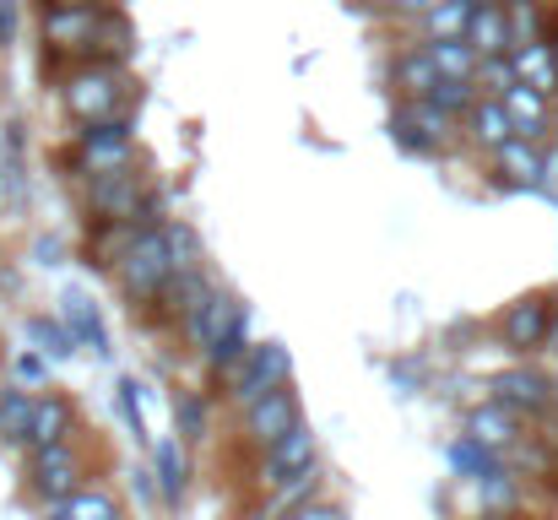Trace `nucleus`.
<instances>
[{"label": "nucleus", "instance_id": "412c9836", "mask_svg": "<svg viewBox=\"0 0 558 520\" xmlns=\"http://www.w3.org/2000/svg\"><path fill=\"white\" fill-rule=\"evenodd\" d=\"M477 11H483V0H439L428 11V44H461L472 33Z\"/></svg>", "mask_w": 558, "mask_h": 520}, {"label": "nucleus", "instance_id": "0eeeda50", "mask_svg": "<svg viewBox=\"0 0 558 520\" xmlns=\"http://www.w3.org/2000/svg\"><path fill=\"white\" fill-rule=\"evenodd\" d=\"M548 331H554V304L548 299H521V304H510L505 310V321H499V337L510 352H537V347H548Z\"/></svg>", "mask_w": 558, "mask_h": 520}, {"label": "nucleus", "instance_id": "72a5a7b5", "mask_svg": "<svg viewBox=\"0 0 558 520\" xmlns=\"http://www.w3.org/2000/svg\"><path fill=\"white\" fill-rule=\"evenodd\" d=\"M423 104H434L439 114H461V109L472 114V104H477V98H472V82H445V76H439V82H434V93H428Z\"/></svg>", "mask_w": 558, "mask_h": 520}, {"label": "nucleus", "instance_id": "b1692460", "mask_svg": "<svg viewBox=\"0 0 558 520\" xmlns=\"http://www.w3.org/2000/svg\"><path fill=\"white\" fill-rule=\"evenodd\" d=\"M428 60H434V71L445 76V82H477V49L461 38V44H428Z\"/></svg>", "mask_w": 558, "mask_h": 520}, {"label": "nucleus", "instance_id": "a18cd8bd", "mask_svg": "<svg viewBox=\"0 0 558 520\" xmlns=\"http://www.w3.org/2000/svg\"><path fill=\"white\" fill-rule=\"evenodd\" d=\"M548 49H554V65H558V33H554V38H548Z\"/></svg>", "mask_w": 558, "mask_h": 520}, {"label": "nucleus", "instance_id": "f704fd0d", "mask_svg": "<svg viewBox=\"0 0 558 520\" xmlns=\"http://www.w3.org/2000/svg\"><path fill=\"white\" fill-rule=\"evenodd\" d=\"M93 49H98V55H125V49H131V22H125L120 11H104Z\"/></svg>", "mask_w": 558, "mask_h": 520}, {"label": "nucleus", "instance_id": "e433bc0d", "mask_svg": "<svg viewBox=\"0 0 558 520\" xmlns=\"http://www.w3.org/2000/svg\"><path fill=\"white\" fill-rule=\"evenodd\" d=\"M136 390H142L136 379H120V412H125L131 434H136V439H147V423H142V396H136Z\"/></svg>", "mask_w": 558, "mask_h": 520}, {"label": "nucleus", "instance_id": "6e6552de", "mask_svg": "<svg viewBox=\"0 0 558 520\" xmlns=\"http://www.w3.org/2000/svg\"><path fill=\"white\" fill-rule=\"evenodd\" d=\"M299 428V401H293V390H271V396H260L255 407H244V434L260 445V450H271L277 439H288Z\"/></svg>", "mask_w": 558, "mask_h": 520}, {"label": "nucleus", "instance_id": "dca6fc26", "mask_svg": "<svg viewBox=\"0 0 558 520\" xmlns=\"http://www.w3.org/2000/svg\"><path fill=\"white\" fill-rule=\"evenodd\" d=\"M499 104H505V114H510V125H515L521 142L548 136V98H543V93H532V87H510Z\"/></svg>", "mask_w": 558, "mask_h": 520}, {"label": "nucleus", "instance_id": "423d86ee", "mask_svg": "<svg viewBox=\"0 0 558 520\" xmlns=\"http://www.w3.org/2000/svg\"><path fill=\"white\" fill-rule=\"evenodd\" d=\"M33 494L49 499V505H65L82 494V461L71 445H54V450H38L33 461Z\"/></svg>", "mask_w": 558, "mask_h": 520}, {"label": "nucleus", "instance_id": "79ce46f5", "mask_svg": "<svg viewBox=\"0 0 558 520\" xmlns=\"http://www.w3.org/2000/svg\"><path fill=\"white\" fill-rule=\"evenodd\" d=\"M390 5H396V11H407V16H428L439 0H390Z\"/></svg>", "mask_w": 558, "mask_h": 520}, {"label": "nucleus", "instance_id": "f3484780", "mask_svg": "<svg viewBox=\"0 0 558 520\" xmlns=\"http://www.w3.org/2000/svg\"><path fill=\"white\" fill-rule=\"evenodd\" d=\"M71 439V401L65 396H44L33 407V428H27V445L33 450H54Z\"/></svg>", "mask_w": 558, "mask_h": 520}, {"label": "nucleus", "instance_id": "f03ea898", "mask_svg": "<svg viewBox=\"0 0 558 520\" xmlns=\"http://www.w3.org/2000/svg\"><path fill=\"white\" fill-rule=\"evenodd\" d=\"M288 368H293V352L282 342H266V347H250V358L228 374V396L239 401V407H255L260 396H271V390H282V379H288Z\"/></svg>", "mask_w": 558, "mask_h": 520}, {"label": "nucleus", "instance_id": "bb28decb", "mask_svg": "<svg viewBox=\"0 0 558 520\" xmlns=\"http://www.w3.org/2000/svg\"><path fill=\"white\" fill-rule=\"evenodd\" d=\"M477 499H483L488 516H510V510L521 505V477H515L510 467H499V472H488V477L477 483Z\"/></svg>", "mask_w": 558, "mask_h": 520}, {"label": "nucleus", "instance_id": "c756f323", "mask_svg": "<svg viewBox=\"0 0 558 520\" xmlns=\"http://www.w3.org/2000/svg\"><path fill=\"white\" fill-rule=\"evenodd\" d=\"M450 467H456L461 477H472V483H483L488 472H499V456H494V450H483L477 439H466V434H461V439L450 445Z\"/></svg>", "mask_w": 558, "mask_h": 520}, {"label": "nucleus", "instance_id": "9d476101", "mask_svg": "<svg viewBox=\"0 0 558 520\" xmlns=\"http://www.w3.org/2000/svg\"><path fill=\"white\" fill-rule=\"evenodd\" d=\"M125 153H131V120H104V125H87L82 131V158L93 164L98 173L125 169Z\"/></svg>", "mask_w": 558, "mask_h": 520}, {"label": "nucleus", "instance_id": "1a4fd4ad", "mask_svg": "<svg viewBox=\"0 0 558 520\" xmlns=\"http://www.w3.org/2000/svg\"><path fill=\"white\" fill-rule=\"evenodd\" d=\"M390 136L407 147V153H445L450 142V114H439L434 104H407L390 125Z\"/></svg>", "mask_w": 558, "mask_h": 520}, {"label": "nucleus", "instance_id": "c85d7f7f", "mask_svg": "<svg viewBox=\"0 0 558 520\" xmlns=\"http://www.w3.org/2000/svg\"><path fill=\"white\" fill-rule=\"evenodd\" d=\"M244 358H250V310H239V321L228 326V337H222V342L206 352V363H211V368H228V374H233V368H239Z\"/></svg>", "mask_w": 558, "mask_h": 520}, {"label": "nucleus", "instance_id": "4c0bfd02", "mask_svg": "<svg viewBox=\"0 0 558 520\" xmlns=\"http://www.w3.org/2000/svg\"><path fill=\"white\" fill-rule=\"evenodd\" d=\"M293 520H348V510H342V505H331V499H315V505H304Z\"/></svg>", "mask_w": 558, "mask_h": 520}, {"label": "nucleus", "instance_id": "c03bdc74", "mask_svg": "<svg viewBox=\"0 0 558 520\" xmlns=\"http://www.w3.org/2000/svg\"><path fill=\"white\" fill-rule=\"evenodd\" d=\"M548 347H554V352H558V315H554V331H548Z\"/></svg>", "mask_w": 558, "mask_h": 520}, {"label": "nucleus", "instance_id": "473e14b6", "mask_svg": "<svg viewBox=\"0 0 558 520\" xmlns=\"http://www.w3.org/2000/svg\"><path fill=\"white\" fill-rule=\"evenodd\" d=\"M174 423H180V439H190V445L206 439V401H201L195 390H180V396H174Z\"/></svg>", "mask_w": 558, "mask_h": 520}, {"label": "nucleus", "instance_id": "6ab92c4d", "mask_svg": "<svg viewBox=\"0 0 558 520\" xmlns=\"http://www.w3.org/2000/svg\"><path fill=\"white\" fill-rule=\"evenodd\" d=\"M60 315H65V326H71V342H76V347H87V352H98V358L109 352L104 321H98V310L87 304V293H76V288H71V293L60 299Z\"/></svg>", "mask_w": 558, "mask_h": 520}, {"label": "nucleus", "instance_id": "a878e982", "mask_svg": "<svg viewBox=\"0 0 558 520\" xmlns=\"http://www.w3.org/2000/svg\"><path fill=\"white\" fill-rule=\"evenodd\" d=\"M434 82H439V71H434L428 49H417V55H401V60H396V87H401L412 104H423V98L434 93Z\"/></svg>", "mask_w": 558, "mask_h": 520}, {"label": "nucleus", "instance_id": "9b49d317", "mask_svg": "<svg viewBox=\"0 0 558 520\" xmlns=\"http://www.w3.org/2000/svg\"><path fill=\"white\" fill-rule=\"evenodd\" d=\"M104 11L98 5H76V11H44V44L54 49H93Z\"/></svg>", "mask_w": 558, "mask_h": 520}, {"label": "nucleus", "instance_id": "a19ab883", "mask_svg": "<svg viewBox=\"0 0 558 520\" xmlns=\"http://www.w3.org/2000/svg\"><path fill=\"white\" fill-rule=\"evenodd\" d=\"M16 38V0H0V44Z\"/></svg>", "mask_w": 558, "mask_h": 520}, {"label": "nucleus", "instance_id": "2f4dec72", "mask_svg": "<svg viewBox=\"0 0 558 520\" xmlns=\"http://www.w3.org/2000/svg\"><path fill=\"white\" fill-rule=\"evenodd\" d=\"M60 516L65 520H120V505H114L104 488H82L76 499L60 505Z\"/></svg>", "mask_w": 558, "mask_h": 520}, {"label": "nucleus", "instance_id": "f257e3e1", "mask_svg": "<svg viewBox=\"0 0 558 520\" xmlns=\"http://www.w3.org/2000/svg\"><path fill=\"white\" fill-rule=\"evenodd\" d=\"M120 277L131 299H158L174 277V250H169V228H142L131 233L125 255H120Z\"/></svg>", "mask_w": 558, "mask_h": 520}, {"label": "nucleus", "instance_id": "aec40b11", "mask_svg": "<svg viewBox=\"0 0 558 520\" xmlns=\"http://www.w3.org/2000/svg\"><path fill=\"white\" fill-rule=\"evenodd\" d=\"M494 158H499V179H505L510 190H537V184H543V153H537L532 142L515 136V142L499 147Z\"/></svg>", "mask_w": 558, "mask_h": 520}, {"label": "nucleus", "instance_id": "58836bf2", "mask_svg": "<svg viewBox=\"0 0 558 520\" xmlns=\"http://www.w3.org/2000/svg\"><path fill=\"white\" fill-rule=\"evenodd\" d=\"M537 190H543L548 201H558V147L543 153V184H537Z\"/></svg>", "mask_w": 558, "mask_h": 520}, {"label": "nucleus", "instance_id": "7c9ffc66", "mask_svg": "<svg viewBox=\"0 0 558 520\" xmlns=\"http://www.w3.org/2000/svg\"><path fill=\"white\" fill-rule=\"evenodd\" d=\"M33 396H22V390H5V401H0V434L5 439H22L27 445V428H33Z\"/></svg>", "mask_w": 558, "mask_h": 520}, {"label": "nucleus", "instance_id": "5701e85b", "mask_svg": "<svg viewBox=\"0 0 558 520\" xmlns=\"http://www.w3.org/2000/svg\"><path fill=\"white\" fill-rule=\"evenodd\" d=\"M472 142H477V147H488V153H499V147H510V142H515V125H510V114H505V104H499V98L472 104Z\"/></svg>", "mask_w": 558, "mask_h": 520}, {"label": "nucleus", "instance_id": "39448f33", "mask_svg": "<svg viewBox=\"0 0 558 520\" xmlns=\"http://www.w3.org/2000/svg\"><path fill=\"white\" fill-rule=\"evenodd\" d=\"M304 472H315V428L299 423L288 439H277V445L266 450V461H260V488L277 494L282 483H293V477H304Z\"/></svg>", "mask_w": 558, "mask_h": 520}, {"label": "nucleus", "instance_id": "393cba45", "mask_svg": "<svg viewBox=\"0 0 558 520\" xmlns=\"http://www.w3.org/2000/svg\"><path fill=\"white\" fill-rule=\"evenodd\" d=\"M505 22H510V55L515 49H532V44H548L543 38V5L537 0H505Z\"/></svg>", "mask_w": 558, "mask_h": 520}, {"label": "nucleus", "instance_id": "f8f14e48", "mask_svg": "<svg viewBox=\"0 0 558 520\" xmlns=\"http://www.w3.org/2000/svg\"><path fill=\"white\" fill-rule=\"evenodd\" d=\"M466 439H477L483 450L505 456V450H515V445H521V418H515L510 407L488 401V407H477V412L466 418Z\"/></svg>", "mask_w": 558, "mask_h": 520}, {"label": "nucleus", "instance_id": "ddd939ff", "mask_svg": "<svg viewBox=\"0 0 558 520\" xmlns=\"http://www.w3.org/2000/svg\"><path fill=\"white\" fill-rule=\"evenodd\" d=\"M239 310H244L239 299H228V293H211V299H206V304L190 315V337H195V347H201V352H211V347L228 337V326L239 321Z\"/></svg>", "mask_w": 558, "mask_h": 520}, {"label": "nucleus", "instance_id": "c9c22d12", "mask_svg": "<svg viewBox=\"0 0 558 520\" xmlns=\"http://www.w3.org/2000/svg\"><path fill=\"white\" fill-rule=\"evenodd\" d=\"M477 82H483L494 98H505L510 87H521V76H515V60H510V55H499V60H483V65H477Z\"/></svg>", "mask_w": 558, "mask_h": 520}, {"label": "nucleus", "instance_id": "7ed1b4c3", "mask_svg": "<svg viewBox=\"0 0 558 520\" xmlns=\"http://www.w3.org/2000/svg\"><path fill=\"white\" fill-rule=\"evenodd\" d=\"M65 109H71L82 125L114 120V109H120V82H114V71H104V65L76 71V76L65 82Z\"/></svg>", "mask_w": 558, "mask_h": 520}, {"label": "nucleus", "instance_id": "4be33fe9", "mask_svg": "<svg viewBox=\"0 0 558 520\" xmlns=\"http://www.w3.org/2000/svg\"><path fill=\"white\" fill-rule=\"evenodd\" d=\"M510 60H515V76H521V87H532V93H543V98L554 104V98H558L554 49H548V44H532V49H515Z\"/></svg>", "mask_w": 558, "mask_h": 520}, {"label": "nucleus", "instance_id": "37998d69", "mask_svg": "<svg viewBox=\"0 0 558 520\" xmlns=\"http://www.w3.org/2000/svg\"><path fill=\"white\" fill-rule=\"evenodd\" d=\"M76 5H93V0H49V11H76Z\"/></svg>", "mask_w": 558, "mask_h": 520}, {"label": "nucleus", "instance_id": "2eb2a0df", "mask_svg": "<svg viewBox=\"0 0 558 520\" xmlns=\"http://www.w3.org/2000/svg\"><path fill=\"white\" fill-rule=\"evenodd\" d=\"M466 44L477 49V60H499V55H510V22H505V5H499V0H483V11L472 16Z\"/></svg>", "mask_w": 558, "mask_h": 520}, {"label": "nucleus", "instance_id": "cd10ccee", "mask_svg": "<svg viewBox=\"0 0 558 520\" xmlns=\"http://www.w3.org/2000/svg\"><path fill=\"white\" fill-rule=\"evenodd\" d=\"M27 342H33L38 358H49V363H65V358L76 352L71 331H65L60 321H44V315H33V321H27Z\"/></svg>", "mask_w": 558, "mask_h": 520}, {"label": "nucleus", "instance_id": "20e7f679", "mask_svg": "<svg viewBox=\"0 0 558 520\" xmlns=\"http://www.w3.org/2000/svg\"><path fill=\"white\" fill-rule=\"evenodd\" d=\"M494 401L510 407L515 418H548V407H554L558 396H554V379H548V374L515 363V368L494 374Z\"/></svg>", "mask_w": 558, "mask_h": 520}, {"label": "nucleus", "instance_id": "4468645a", "mask_svg": "<svg viewBox=\"0 0 558 520\" xmlns=\"http://www.w3.org/2000/svg\"><path fill=\"white\" fill-rule=\"evenodd\" d=\"M93 206L109 217V222H125L136 211V173L131 169H109L93 179Z\"/></svg>", "mask_w": 558, "mask_h": 520}, {"label": "nucleus", "instance_id": "ea45409f", "mask_svg": "<svg viewBox=\"0 0 558 520\" xmlns=\"http://www.w3.org/2000/svg\"><path fill=\"white\" fill-rule=\"evenodd\" d=\"M16 374H22V379H44L49 368H44V358H38V352H22V358H16Z\"/></svg>", "mask_w": 558, "mask_h": 520}, {"label": "nucleus", "instance_id": "a211bd4d", "mask_svg": "<svg viewBox=\"0 0 558 520\" xmlns=\"http://www.w3.org/2000/svg\"><path fill=\"white\" fill-rule=\"evenodd\" d=\"M153 477H158V499L174 510L190 488V461H185V450H180V439H163L153 450Z\"/></svg>", "mask_w": 558, "mask_h": 520}, {"label": "nucleus", "instance_id": "49530a36", "mask_svg": "<svg viewBox=\"0 0 558 520\" xmlns=\"http://www.w3.org/2000/svg\"><path fill=\"white\" fill-rule=\"evenodd\" d=\"M554 396H558V379H554Z\"/></svg>", "mask_w": 558, "mask_h": 520}]
</instances>
